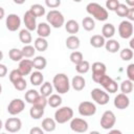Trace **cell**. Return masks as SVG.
I'll list each match as a JSON object with an SVG mask.
<instances>
[{
  "instance_id": "6da1fadb",
  "label": "cell",
  "mask_w": 134,
  "mask_h": 134,
  "mask_svg": "<svg viewBox=\"0 0 134 134\" xmlns=\"http://www.w3.org/2000/svg\"><path fill=\"white\" fill-rule=\"evenodd\" d=\"M52 87L58 94H65L70 90L69 77L65 73H57L52 79Z\"/></svg>"
},
{
  "instance_id": "7a4b0ae2",
  "label": "cell",
  "mask_w": 134,
  "mask_h": 134,
  "mask_svg": "<svg viewBox=\"0 0 134 134\" xmlns=\"http://www.w3.org/2000/svg\"><path fill=\"white\" fill-rule=\"evenodd\" d=\"M86 10L90 16H92L91 18H94L97 21L103 22V21H106L109 18L108 10L104 6H102L100 4H98L96 2L88 3L87 6H86Z\"/></svg>"
},
{
  "instance_id": "3957f363",
  "label": "cell",
  "mask_w": 134,
  "mask_h": 134,
  "mask_svg": "<svg viewBox=\"0 0 134 134\" xmlns=\"http://www.w3.org/2000/svg\"><path fill=\"white\" fill-rule=\"evenodd\" d=\"M46 21L54 28H60L65 24V18L63 14L58 9H51L46 15Z\"/></svg>"
},
{
  "instance_id": "277c9868",
  "label": "cell",
  "mask_w": 134,
  "mask_h": 134,
  "mask_svg": "<svg viewBox=\"0 0 134 134\" xmlns=\"http://www.w3.org/2000/svg\"><path fill=\"white\" fill-rule=\"evenodd\" d=\"M73 118V110L70 107H61L54 112V120L57 124H65Z\"/></svg>"
},
{
  "instance_id": "5b68a950",
  "label": "cell",
  "mask_w": 134,
  "mask_h": 134,
  "mask_svg": "<svg viewBox=\"0 0 134 134\" xmlns=\"http://www.w3.org/2000/svg\"><path fill=\"white\" fill-rule=\"evenodd\" d=\"M97 84H100V86L106 90V92L108 93H115V92H117V90H118V84L112 79V77H110L109 75H107V74H105V75H103L102 77H100V80L98 81V83Z\"/></svg>"
},
{
  "instance_id": "8992f818",
  "label": "cell",
  "mask_w": 134,
  "mask_h": 134,
  "mask_svg": "<svg viewBox=\"0 0 134 134\" xmlns=\"http://www.w3.org/2000/svg\"><path fill=\"white\" fill-rule=\"evenodd\" d=\"M116 122V116L111 110H107L100 117V127L105 130H111Z\"/></svg>"
},
{
  "instance_id": "52a82bcc",
  "label": "cell",
  "mask_w": 134,
  "mask_h": 134,
  "mask_svg": "<svg viewBox=\"0 0 134 134\" xmlns=\"http://www.w3.org/2000/svg\"><path fill=\"white\" fill-rule=\"evenodd\" d=\"M90 95H91V98H92L96 104H98V105H100V106L107 105V104L109 103V99H110L109 94H108L106 91L102 90L100 88H94V89H92Z\"/></svg>"
},
{
  "instance_id": "ba28073f",
  "label": "cell",
  "mask_w": 134,
  "mask_h": 134,
  "mask_svg": "<svg viewBox=\"0 0 134 134\" xmlns=\"http://www.w3.org/2000/svg\"><path fill=\"white\" fill-rule=\"evenodd\" d=\"M70 129L75 133H85L88 131V122L84 118L81 117H73L70 120Z\"/></svg>"
},
{
  "instance_id": "9c48e42d",
  "label": "cell",
  "mask_w": 134,
  "mask_h": 134,
  "mask_svg": "<svg viewBox=\"0 0 134 134\" xmlns=\"http://www.w3.org/2000/svg\"><path fill=\"white\" fill-rule=\"evenodd\" d=\"M77 111L82 116H92L96 113V106L92 102H82L77 107Z\"/></svg>"
},
{
  "instance_id": "30bf717a",
  "label": "cell",
  "mask_w": 134,
  "mask_h": 134,
  "mask_svg": "<svg viewBox=\"0 0 134 134\" xmlns=\"http://www.w3.org/2000/svg\"><path fill=\"white\" fill-rule=\"evenodd\" d=\"M118 35L121 39H130L133 35V24L128 20H124L118 25Z\"/></svg>"
},
{
  "instance_id": "8fae6325",
  "label": "cell",
  "mask_w": 134,
  "mask_h": 134,
  "mask_svg": "<svg viewBox=\"0 0 134 134\" xmlns=\"http://www.w3.org/2000/svg\"><path fill=\"white\" fill-rule=\"evenodd\" d=\"M90 68L92 69V80L95 83H98L100 77L103 75H105L106 71H107L106 65L102 62H94L92 64V66H90Z\"/></svg>"
},
{
  "instance_id": "7c38bea8",
  "label": "cell",
  "mask_w": 134,
  "mask_h": 134,
  "mask_svg": "<svg viewBox=\"0 0 134 134\" xmlns=\"http://www.w3.org/2000/svg\"><path fill=\"white\" fill-rule=\"evenodd\" d=\"M25 108V103L21 98H14L7 106V112L10 115H18L20 114Z\"/></svg>"
},
{
  "instance_id": "4fadbf2b",
  "label": "cell",
  "mask_w": 134,
  "mask_h": 134,
  "mask_svg": "<svg viewBox=\"0 0 134 134\" xmlns=\"http://www.w3.org/2000/svg\"><path fill=\"white\" fill-rule=\"evenodd\" d=\"M5 25L9 31H16L21 26V19L17 14H9L5 19Z\"/></svg>"
},
{
  "instance_id": "5bb4252c",
  "label": "cell",
  "mask_w": 134,
  "mask_h": 134,
  "mask_svg": "<svg viewBox=\"0 0 134 134\" xmlns=\"http://www.w3.org/2000/svg\"><path fill=\"white\" fill-rule=\"evenodd\" d=\"M4 128L9 133H17L22 128V121L18 117H9L4 124Z\"/></svg>"
},
{
  "instance_id": "9a60e30c",
  "label": "cell",
  "mask_w": 134,
  "mask_h": 134,
  "mask_svg": "<svg viewBox=\"0 0 134 134\" xmlns=\"http://www.w3.org/2000/svg\"><path fill=\"white\" fill-rule=\"evenodd\" d=\"M36 17L29 12V10H26L24 13V16H23V22H24V25H25V29H27L28 31H34L37 29V21H36Z\"/></svg>"
},
{
  "instance_id": "2e32d148",
  "label": "cell",
  "mask_w": 134,
  "mask_h": 134,
  "mask_svg": "<svg viewBox=\"0 0 134 134\" xmlns=\"http://www.w3.org/2000/svg\"><path fill=\"white\" fill-rule=\"evenodd\" d=\"M113 104H114L115 108H117L119 110H124V109H127L130 106V98H129V96L127 94L118 93L114 97Z\"/></svg>"
},
{
  "instance_id": "e0dca14e",
  "label": "cell",
  "mask_w": 134,
  "mask_h": 134,
  "mask_svg": "<svg viewBox=\"0 0 134 134\" xmlns=\"http://www.w3.org/2000/svg\"><path fill=\"white\" fill-rule=\"evenodd\" d=\"M32 62L31 60L29 59H22L20 62H19V66H18V70L20 71V73L22 74V76L24 75H28L31 73V70H32Z\"/></svg>"
},
{
  "instance_id": "ac0fdd59",
  "label": "cell",
  "mask_w": 134,
  "mask_h": 134,
  "mask_svg": "<svg viewBox=\"0 0 134 134\" xmlns=\"http://www.w3.org/2000/svg\"><path fill=\"white\" fill-rule=\"evenodd\" d=\"M37 34L40 38H44L46 39L47 37L50 36L51 34V29H50V25L47 22H41L37 25Z\"/></svg>"
},
{
  "instance_id": "d6986e66",
  "label": "cell",
  "mask_w": 134,
  "mask_h": 134,
  "mask_svg": "<svg viewBox=\"0 0 134 134\" xmlns=\"http://www.w3.org/2000/svg\"><path fill=\"white\" fill-rule=\"evenodd\" d=\"M70 86H72V88L75 91H82L85 88V86H86V81H85L84 76H82V75H75V76L72 77L71 83H70Z\"/></svg>"
},
{
  "instance_id": "ffe728a7",
  "label": "cell",
  "mask_w": 134,
  "mask_h": 134,
  "mask_svg": "<svg viewBox=\"0 0 134 134\" xmlns=\"http://www.w3.org/2000/svg\"><path fill=\"white\" fill-rule=\"evenodd\" d=\"M115 31H116L115 26L112 23H106L102 27V36L105 38V40L112 39V37L115 35Z\"/></svg>"
},
{
  "instance_id": "44dd1931",
  "label": "cell",
  "mask_w": 134,
  "mask_h": 134,
  "mask_svg": "<svg viewBox=\"0 0 134 134\" xmlns=\"http://www.w3.org/2000/svg\"><path fill=\"white\" fill-rule=\"evenodd\" d=\"M65 44H66V47L70 50H73L75 51L80 45H81V41H80V38L77 36H69L66 41H65Z\"/></svg>"
},
{
  "instance_id": "7402d4cb",
  "label": "cell",
  "mask_w": 134,
  "mask_h": 134,
  "mask_svg": "<svg viewBox=\"0 0 134 134\" xmlns=\"http://www.w3.org/2000/svg\"><path fill=\"white\" fill-rule=\"evenodd\" d=\"M65 29L68 34H70V36H75V34L79 32L80 30V25L77 23V21L71 19V20H68L65 24Z\"/></svg>"
},
{
  "instance_id": "603a6c76",
  "label": "cell",
  "mask_w": 134,
  "mask_h": 134,
  "mask_svg": "<svg viewBox=\"0 0 134 134\" xmlns=\"http://www.w3.org/2000/svg\"><path fill=\"white\" fill-rule=\"evenodd\" d=\"M42 130L44 132H53L57 128V122L53 118L46 117L42 120Z\"/></svg>"
},
{
  "instance_id": "cb8c5ba5",
  "label": "cell",
  "mask_w": 134,
  "mask_h": 134,
  "mask_svg": "<svg viewBox=\"0 0 134 134\" xmlns=\"http://www.w3.org/2000/svg\"><path fill=\"white\" fill-rule=\"evenodd\" d=\"M105 48L108 52L110 53H115L119 50L120 48V44L117 40H114V39H109L106 41L105 43Z\"/></svg>"
},
{
  "instance_id": "d4e9b609",
  "label": "cell",
  "mask_w": 134,
  "mask_h": 134,
  "mask_svg": "<svg viewBox=\"0 0 134 134\" xmlns=\"http://www.w3.org/2000/svg\"><path fill=\"white\" fill-rule=\"evenodd\" d=\"M32 62V67L35 69H37L38 71H41L43 69H45L46 65H47V61L44 57L42 55H37L34 58V60H31Z\"/></svg>"
},
{
  "instance_id": "484cf974",
  "label": "cell",
  "mask_w": 134,
  "mask_h": 134,
  "mask_svg": "<svg viewBox=\"0 0 134 134\" xmlns=\"http://www.w3.org/2000/svg\"><path fill=\"white\" fill-rule=\"evenodd\" d=\"M90 45L94 48H102L103 46H105V43H106V40L105 38L102 36V35H93L90 40Z\"/></svg>"
},
{
  "instance_id": "4316f807",
  "label": "cell",
  "mask_w": 134,
  "mask_h": 134,
  "mask_svg": "<svg viewBox=\"0 0 134 134\" xmlns=\"http://www.w3.org/2000/svg\"><path fill=\"white\" fill-rule=\"evenodd\" d=\"M29 81L30 83L34 85V86H40L44 83V76H43V73L41 71H34L30 73V77H29Z\"/></svg>"
},
{
  "instance_id": "83f0119b",
  "label": "cell",
  "mask_w": 134,
  "mask_h": 134,
  "mask_svg": "<svg viewBox=\"0 0 134 134\" xmlns=\"http://www.w3.org/2000/svg\"><path fill=\"white\" fill-rule=\"evenodd\" d=\"M34 47H35V49H36L37 51L43 52V51H45V50L48 48V42H47L46 39L38 37V38L35 40V42H34Z\"/></svg>"
},
{
  "instance_id": "f1b7e54d",
  "label": "cell",
  "mask_w": 134,
  "mask_h": 134,
  "mask_svg": "<svg viewBox=\"0 0 134 134\" xmlns=\"http://www.w3.org/2000/svg\"><path fill=\"white\" fill-rule=\"evenodd\" d=\"M62 97L60 94H51L50 96L47 97V105H49L51 108H58L62 105Z\"/></svg>"
},
{
  "instance_id": "f546056e",
  "label": "cell",
  "mask_w": 134,
  "mask_h": 134,
  "mask_svg": "<svg viewBox=\"0 0 134 134\" xmlns=\"http://www.w3.org/2000/svg\"><path fill=\"white\" fill-rule=\"evenodd\" d=\"M28 10H29L36 18H38V17H43V16L45 15V13H46L45 7H44L43 5H41V4H39V3L32 4Z\"/></svg>"
},
{
  "instance_id": "4dcf8cb0",
  "label": "cell",
  "mask_w": 134,
  "mask_h": 134,
  "mask_svg": "<svg viewBox=\"0 0 134 134\" xmlns=\"http://www.w3.org/2000/svg\"><path fill=\"white\" fill-rule=\"evenodd\" d=\"M52 91H53V87H52V84L49 82H44L40 87V95L44 97L50 96L52 94Z\"/></svg>"
},
{
  "instance_id": "1f68e13d",
  "label": "cell",
  "mask_w": 134,
  "mask_h": 134,
  "mask_svg": "<svg viewBox=\"0 0 134 134\" xmlns=\"http://www.w3.org/2000/svg\"><path fill=\"white\" fill-rule=\"evenodd\" d=\"M19 40L24 44V45H30L31 41H32V37L30 31H28L27 29H21L19 32Z\"/></svg>"
},
{
  "instance_id": "d6a6232c",
  "label": "cell",
  "mask_w": 134,
  "mask_h": 134,
  "mask_svg": "<svg viewBox=\"0 0 134 134\" xmlns=\"http://www.w3.org/2000/svg\"><path fill=\"white\" fill-rule=\"evenodd\" d=\"M39 96H40V93H39L37 90H35V89H29V90H27V92H25L24 98H25L26 103L34 105L35 102L37 100V98H38Z\"/></svg>"
},
{
  "instance_id": "836d02e7",
  "label": "cell",
  "mask_w": 134,
  "mask_h": 134,
  "mask_svg": "<svg viewBox=\"0 0 134 134\" xmlns=\"http://www.w3.org/2000/svg\"><path fill=\"white\" fill-rule=\"evenodd\" d=\"M29 115L32 119H40L44 115V108L32 105L31 108L29 109Z\"/></svg>"
},
{
  "instance_id": "e575fe53",
  "label": "cell",
  "mask_w": 134,
  "mask_h": 134,
  "mask_svg": "<svg viewBox=\"0 0 134 134\" xmlns=\"http://www.w3.org/2000/svg\"><path fill=\"white\" fill-rule=\"evenodd\" d=\"M82 26L87 31H92L95 28V21L91 17H85L82 21Z\"/></svg>"
},
{
  "instance_id": "d590c367",
  "label": "cell",
  "mask_w": 134,
  "mask_h": 134,
  "mask_svg": "<svg viewBox=\"0 0 134 134\" xmlns=\"http://www.w3.org/2000/svg\"><path fill=\"white\" fill-rule=\"evenodd\" d=\"M8 57L13 62H20L23 59V54L21 49L18 48H12L8 51Z\"/></svg>"
},
{
  "instance_id": "8d00e7d4",
  "label": "cell",
  "mask_w": 134,
  "mask_h": 134,
  "mask_svg": "<svg viewBox=\"0 0 134 134\" xmlns=\"http://www.w3.org/2000/svg\"><path fill=\"white\" fill-rule=\"evenodd\" d=\"M75 70L80 74H85L90 70V63L86 60H83L81 63L75 65Z\"/></svg>"
},
{
  "instance_id": "74e56055",
  "label": "cell",
  "mask_w": 134,
  "mask_h": 134,
  "mask_svg": "<svg viewBox=\"0 0 134 134\" xmlns=\"http://www.w3.org/2000/svg\"><path fill=\"white\" fill-rule=\"evenodd\" d=\"M133 87H134L133 82H131V81H129V80H125V81L121 82L120 87H118V88H120L121 93H124V94H129V93H131V92L133 91Z\"/></svg>"
},
{
  "instance_id": "f35d334b",
  "label": "cell",
  "mask_w": 134,
  "mask_h": 134,
  "mask_svg": "<svg viewBox=\"0 0 134 134\" xmlns=\"http://www.w3.org/2000/svg\"><path fill=\"white\" fill-rule=\"evenodd\" d=\"M22 51V54H23V58H32L35 55V52H36V49L32 45H24L23 48L21 49Z\"/></svg>"
},
{
  "instance_id": "ab89813d",
  "label": "cell",
  "mask_w": 134,
  "mask_h": 134,
  "mask_svg": "<svg viewBox=\"0 0 134 134\" xmlns=\"http://www.w3.org/2000/svg\"><path fill=\"white\" fill-rule=\"evenodd\" d=\"M69 59H70L71 63H73L74 65H77L79 63H81V62L84 60V55H83V53H82L81 51L75 50V51H72V52L70 53Z\"/></svg>"
},
{
  "instance_id": "60d3db41",
  "label": "cell",
  "mask_w": 134,
  "mask_h": 134,
  "mask_svg": "<svg viewBox=\"0 0 134 134\" xmlns=\"http://www.w3.org/2000/svg\"><path fill=\"white\" fill-rule=\"evenodd\" d=\"M133 55H134L133 50L130 49L129 47L121 49L120 52H119V57H120V59H121L122 61H130V60L133 59Z\"/></svg>"
},
{
  "instance_id": "b9f144b4",
  "label": "cell",
  "mask_w": 134,
  "mask_h": 134,
  "mask_svg": "<svg viewBox=\"0 0 134 134\" xmlns=\"http://www.w3.org/2000/svg\"><path fill=\"white\" fill-rule=\"evenodd\" d=\"M128 12H129V6H127L124 3H119V5L117 6V8L115 10V13L118 17H127Z\"/></svg>"
},
{
  "instance_id": "7bdbcfd3",
  "label": "cell",
  "mask_w": 134,
  "mask_h": 134,
  "mask_svg": "<svg viewBox=\"0 0 134 134\" xmlns=\"http://www.w3.org/2000/svg\"><path fill=\"white\" fill-rule=\"evenodd\" d=\"M13 85H14V88L16 90H18V91H24L26 89V87H27V83L23 77H21L18 81H16Z\"/></svg>"
},
{
  "instance_id": "ee69618b",
  "label": "cell",
  "mask_w": 134,
  "mask_h": 134,
  "mask_svg": "<svg viewBox=\"0 0 134 134\" xmlns=\"http://www.w3.org/2000/svg\"><path fill=\"white\" fill-rule=\"evenodd\" d=\"M119 1L118 0H107L106 1V9H109L111 12H115L117 6L119 5Z\"/></svg>"
},
{
  "instance_id": "f6af8a7d",
  "label": "cell",
  "mask_w": 134,
  "mask_h": 134,
  "mask_svg": "<svg viewBox=\"0 0 134 134\" xmlns=\"http://www.w3.org/2000/svg\"><path fill=\"white\" fill-rule=\"evenodd\" d=\"M8 77H9V81L14 84L16 81H18L19 79H21V77H23V76H22V74L20 73V71H19L18 69H13V70L9 72Z\"/></svg>"
},
{
  "instance_id": "bcb514c9",
  "label": "cell",
  "mask_w": 134,
  "mask_h": 134,
  "mask_svg": "<svg viewBox=\"0 0 134 134\" xmlns=\"http://www.w3.org/2000/svg\"><path fill=\"white\" fill-rule=\"evenodd\" d=\"M35 106H38V107H41V108H44L45 109V107L47 106V97H44V96H42V95H40L38 98H37V100L35 102V104H34Z\"/></svg>"
},
{
  "instance_id": "7dc6e473",
  "label": "cell",
  "mask_w": 134,
  "mask_h": 134,
  "mask_svg": "<svg viewBox=\"0 0 134 134\" xmlns=\"http://www.w3.org/2000/svg\"><path fill=\"white\" fill-rule=\"evenodd\" d=\"M126 72H127V75H128V80L131 81V82H134V64L133 63L128 65Z\"/></svg>"
},
{
  "instance_id": "c3c4849f",
  "label": "cell",
  "mask_w": 134,
  "mask_h": 134,
  "mask_svg": "<svg viewBox=\"0 0 134 134\" xmlns=\"http://www.w3.org/2000/svg\"><path fill=\"white\" fill-rule=\"evenodd\" d=\"M45 5L50 8H57L61 5L60 0H45Z\"/></svg>"
},
{
  "instance_id": "681fc988",
  "label": "cell",
  "mask_w": 134,
  "mask_h": 134,
  "mask_svg": "<svg viewBox=\"0 0 134 134\" xmlns=\"http://www.w3.org/2000/svg\"><path fill=\"white\" fill-rule=\"evenodd\" d=\"M29 134H44V131L40 127H34L29 130Z\"/></svg>"
},
{
  "instance_id": "f907efd6",
  "label": "cell",
  "mask_w": 134,
  "mask_h": 134,
  "mask_svg": "<svg viewBox=\"0 0 134 134\" xmlns=\"http://www.w3.org/2000/svg\"><path fill=\"white\" fill-rule=\"evenodd\" d=\"M126 18H128V21L130 22L134 21V7H129V12Z\"/></svg>"
},
{
  "instance_id": "816d5d0a",
  "label": "cell",
  "mask_w": 134,
  "mask_h": 134,
  "mask_svg": "<svg viewBox=\"0 0 134 134\" xmlns=\"http://www.w3.org/2000/svg\"><path fill=\"white\" fill-rule=\"evenodd\" d=\"M7 74V67L0 63V77H4Z\"/></svg>"
},
{
  "instance_id": "f5cc1de1",
  "label": "cell",
  "mask_w": 134,
  "mask_h": 134,
  "mask_svg": "<svg viewBox=\"0 0 134 134\" xmlns=\"http://www.w3.org/2000/svg\"><path fill=\"white\" fill-rule=\"evenodd\" d=\"M107 134H122V133H121V131H119L117 129H111Z\"/></svg>"
},
{
  "instance_id": "db71d44e",
  "label": "cell",
  "mask_w": 134,
  "mask_h": 134,
  "mask_svg": "<svg viewBox=\"0 0 134 134\" xmlns=\"http://www.w3.org/2000/svg\"><path fill=\"white\" fill-rule=\"evenodd\" d=\"M4 16H5V10H4L3 7L0 6V20H2L4 18Z\"/></svg>"
},
{
  "instance_id": "11a10c76",
  "label": "cell",
  "mask_w": 134,
  "mask_h": 134,
  "mask_svg": "<svg viewBox=\"0 0 134 134\" xmlns=\"http://www.w3.org/2000/svg\"><path fill=\"white\" fill-rule=\"evenodd\" d=\"M126 5H130V7H134V1H127L126 2Z\"/></svg>"
},
{
  "instance_id": "9f6ffc18",
  "label": "cell",
  "mask_w": 134,
  "mask_h": 134,
  "mask_svg": "<svg viewBox=\"0 0 134 134\" xmlns=\"http://www.w3.org/2000/svg\"><path fill=\"white\" fill-rule=\"evenodd\" d=\"M2 59H3V52H2V50L0 49V62L2 61Z\"/></svg>"
},
{
  "instance_id": "6f0895ef",
  "label": "cell",
  "mask_w": 134,
  "mask_h": 134,
  "mask_svg": "<svg viewBox=\"0 0 134 134\" xmlns=\"http://www.w3.org/2000/svg\"><path fill=\"white\" fill-rule=\"evenodd\" d=\"M89 134H100V133H99L98 131H91Z\"/></svg>"
},
{
  "instance_id": "680465c9",
  "label": "cell",
  "mask_w": 134,
  "mask_h": 134,
  "mask_svg": "<svg viewBox=\"0 0 134 134\" xmlns=\"http://www.w3.org/2000/svg\"><path fill=\"white\" fill-rule=\"evenodd\" d=\"M3 126H4V125H3V122H2V120L0 119V130H1L2 128H3Z\"/></svg>"
},
{
  "instance_id": "91938a15",
  "label": "cell",
  "mask_w": 134,
  "mask_h": 134,
  "mask_svg": "<svg viewBox=\"0 0 134 134\" xmlns=\"http://www.w3.org/2000/svg\"><path fill=\"white\" fill-rule=\"evenodd\" d=\"M2 93V86H1V84H0V94Z\"/></svg>"
},
{
  "instance_id": "94428289",
  "label": "cell",
  "mask_w": 134,
  "mask_h": 134,
  "mask_svg": "<svg viewBox=\"0 0 134 134\" xmlns=\"http://www.w3.org/2000/svg\"><path fill=\"white\" fill-rule=\"evenodd\" d=\"M1 134H6V133H1Z\"/></svg>"
}]
</instances>
